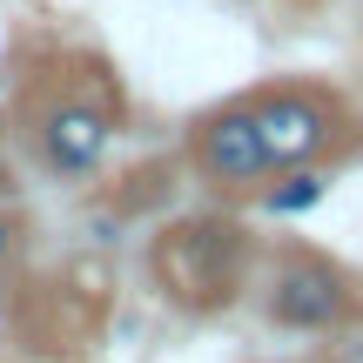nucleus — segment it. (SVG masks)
<instances>
[{
  "label": "nucleus",
  "instance_id": "1a4fd4ad",
  "mask_svg": "<svg viewBox=\"0 0 363 363\" xmlns=\"http://www.w3.org/2000/svg\"><path fill=\"white\" fill-rule=\"evenodd\" d=\"M0 195H21V169H13V142H7V108H0Z\"/></svg>",
  "mask_w": 363,
  "mask_h": 363
},
{
  "label": "nucleus",
  "instance_id": "423d86ee",
  "mask_svg": "<svg viewBox=\"0 0 363 363\" xmlns=\"http://www.w3.org/2000/svg\"><path fill=\"white\" fill-rule=\"evenodd\" d=\"M189 195V175H182V155H148L135 169H121L115 182L88 189V222L94 242H121L135 222H162L169 208H182Z\"/></svg>",
  "mask_w": 363,
  "mask_h": 363
},
{
  "label": "nucleus",
  "instance_id": "f03ea898",
  "mask_svg": "<svg viewBox=\"0 0 363 363\" xmlns=\"http://www.w3.org/2000/svg\"><path fill=\"white\" fill-rule=\"evenodd\" d=\"M256 262H262V229L249 208H229V202L169 208L162 222H148V242H142L148 289L182 323H222V316L249 310Z\"/></svg>",
  "mask_w": 363,
  "mask_h": 363
},
{
  "label": "nucleus",
  "instance_id": "f8f14e48",
  "mask_svg": "<svg viewBox=\"0 0 363 363\" xmlns=\"http://www.w3.org/2000/svg\"><path fill=\"white\" fill-rule=\"evenodd\" d=\"M0 363H27V357H7V350H0Z\"/></svg>",
  "mask_w": 363,
  "mask_h": 363
},
{
  "label": "nucleus",
  "instance_id": "f257e3e1",
  "mask_svg": "<svg viewBox=\"0 0 363 363\" xmlns=\"http://www.w3.org/2000/svg\"><path fill=\"white\" fill-rule=\"evenodd\" d=\"M7 142L27 175L40 182H94L108 148L128 135L135 101L115 54L94 40H27L7 61Z\"/></svg>",
  "mask_w": 363,
  "mask_h": 363
},
{
  "label": "nucleus",
  "instance_id": "39448f33",
  "mask_svg": "<svg viewBox=\"0 0 363 363\" xmlns=\"http://www.w3.org/2000/svg\"><path fill=\"white\" fill-rule=\"evenodd\" d=\"M175 155H182V175H189V189L202 202H229V208H249L256 189L276 175V162L262 148L256 121H249L242 94H222V101L195 108Z\"/></svg>",
  "mask_w": 363,
  "mask_h": 363
},
{
  "label": "nucleus",
  "instance_id": "0eeeda50",
  "mask_svg": "<svg viewBox=\"0 0 363 363\" xmlns=\"http://www.w3.org/2000/svg\"><path fill=\"white\" fill-rule=\"evenodd\" d=\"M323 195H330V169H283L256 189L249 216H310Z\"/></svg>",
  "mask_w": 363,
  "mask_h": 363
},
{
  "label": "nucleus",
  "instance_id": "20e7f679",
  "mask_svg": "<svg viewBox=\"0 0 363 363\" xmlns=\"http://www.w3.org/2000/svg\"><path fill=\"white\" fill-rule=\"evenodd\" d=\"M235 94H242V108L256 121L262 148H269L276 175L283 169H337V162L363 155V115H357V101L337 81L269 74V81H249Z\"/></svg>",
  "mask_w": 363,
  "mask_h": 363
},
{
  "label": "nucleus",
  "instance_id": "9d476101",
  "mask_svg": "<svg viewBox=\"0 0 363 363\" xmlns=\"http://www.w3.org/2000/svg\"><path fill=\"white\" fill-rule=\"evenodd\" d=\"M242 363H303V357H242Z\"/></svg>",
  "mask_w": 363,
  "mask_h": 363
},
{
  "label": "nucleus",
  "instance_id": "6e6552de",
  "mask_svg": "<svg viewBox=\"0 0 363 363\" xmlns=\"http://www.w3.org/2000/svg\"><path fill=\"white\" fill-rule=\"evenodd\" d=\"M303 363H363V330H350V337H323L303 350Z\"/></svg>",
  "mask_w": 363,
  "mask_h": 363
},
{
  "label": "nucleus",
  "instance_id": "9b49d317",
  "mask_svg": "<svg viewBox=\"0 0 363 363\" xmlns=\"http://www.w3.org/2000/svg\"><path fill=\"white\" fill-rule=\"evenodd\" d=\"M13 283H21V276H7V269H0V303H7V289H13Z\"/></svg>",
  "mask_w": 363,
  "mask_h": 363
},
{
  "label": "nucleus",
  "instance_id": "7ed1b4c3",
  "mask_svg": "<svg viewBox=\"0 0 363 363\" xmlns=\"http://www.w3.org/2000/svg\"><path fill=\"white\" fill-rule=\"evenodd\" d=\"M249 310L269 337H296V343L350 337L363 330V262L310 242V235H262Z\"/></svg>",
  "mask_w": 363,
  "mask_h": 363
}]
</instances>
